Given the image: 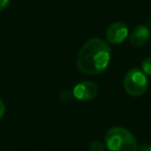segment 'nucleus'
Segmentation results:
<instances>
[{
  "label": "nucleus",
  "instance_id": "nucleus-3",
  "mask_svg": "<svg viewBox=\"0 0 151 151\" xmlns=\"http://www.w3.org/2000/svg\"><path fill=\"white\" fill-rule=\"evenodd\" d=\"M124 89L132 96H141L147 90L148 80L146 75L139 67H134L124 77Z\"/></svg>",
  "mask_w": 151,
  "mask_h": 151
},
{
  "label": "nucleus",
  "instance_id": "nucleus-1",
  "mask_svg": "<svg viewBox=\"0 0 151 151\" xmlns=\"http://www.w3.org/2000/svg\"><path fill=\"white\" fill-rule=\"evenodd\" d=\"M111 59L109 44L99 37L88 40L77 55V66L83 73L96 76L108 67Z\"/></svg>",
  "mask_w": 151,
  "mask_h": 151
},
{
  "label": "nucleus",
  "instance_id": "nucleus-6",
  "mask_svg": "<svg viewBox=\"0 0 151 151\" xmlns=\"http://www.w3.org/2000/svg\"><path fill=\"white\" fill-rule=\"evenodd\" d=\"M150 38V29L146 25H139L132 30L129 36V42L132 47H143Z\"/></svg>",
  "mask_w": 151,
  "mask_h": 151
},
{
  "label": "nucleus",
  "instance_id": "nucleus-2",
  "mask_svg": "<svg viewBox=\"0 0 151 151\" xmlns=\"http://www.w3.org/2000/svg\"><path fill=\"white\" fill-rule=\"evenodd\" d=\"M105 142L109 151H137V139L128 129L121 126L111 127L105 136Z\"/></svg>",
  "mask_w": 151,
  "mask_h": 151
},
{
  "label": "nucleus",
  "instance_id": "nucleus-7",
  "mask_svg": "<svg viewBox=\"0 0 151 151\" xmlns=\"http://www.w3.org/2000/svg\"><path fill=\"white\" fill-rule=\"evenodd\" d=\"M141 67H142V70L144 71L145 75L151 76V56L145 58L144 60L141 63Z\"/></svg>",
  "mask_w": 151,
  "mask_h": 151
},
{
  "label": "nucleus",
  "instance_id": "nucleus-9",
  "mask_svg": "<svg viewBox=\"0 0 151 151\" xmlns=\"http://www.w3.org/2000/svg\"><path fill=\"white\" fill-rule=\"evenodd\" d=\"M68 92H69L68 90H63L62 92L60 93V99L64 101H68V99H70V93H68Z\"/></svg>",
  "mask_w": 151,
  "mask_h": 151
},
{
  "label": "nucleus",
  "instance_id": "nucleus-10",
  "mask_svg": "<svg viewBox=\"0 0 151 151\" xmlns=\"http://www.w3.org/2000/svg\"><path fill=\"white\" fill-rule=\"evenodd\" d=\"M9 1L11 0H0V12L4 11L9 4Z\"/></svg>",
  "mask_w": 151,
  "mask_h": 151
},
{
  "label": "nucleus",
  "instance_id": "nucleus-4",
  "mask_svg": "<svg viewBox=\"0 0 151 151\" xmlns=\"http://www.w3.org/2000/svg\"><path fill=\"white\" fill-rule=\"evenodd\" d=\"M99 93V87L91 81H83L76 85L73 90V94L79 101H87L93 99Z\"/></svg>",
  "mask_w": 151,
  "mask_h": 151
},
{
  "label": "nucleus",
  "instance_id": "nucleus-11",
  "mask_svg": "<svg viewBox=\"0 0 151 151\" xmlns=\"http://www.w3.org/2000/svg\"><path fill=\"white\" fill-rule=\"evenodd\" d=\"M4 113H5V106H4V103L2 101V99H0V119L4 116Z\"/></svg>",
  "mask_w": 151,
  "mask_h": 151
},
{
  "label": "nucleus",
  "instance_id": "nucleus-8",
  "mask_svg": "<svg viewBox=\"0 0 151 151\" xmlns=\"http://www.w3.org/2000/svg\"><path fill=\"white\" fill-rule=\"evenodd\" d=\"M90 151H105V146L101 141H92L90 144Z\"/></svg>",
  "mask_w": 151,
  "mask_h": 151
},
{
  "label": "nucleus",
  "instance_id": "nucleus-12",
  "mask_svg": "<svg viewBox=\"0 0 151 151\" xmlns=\"http://www.w3.org/2000/svg\"><path fill=\"white\" fill-rule=\"evenodd\" d=\"M139 151H151V145H142L139 148Z\"/></svg>",
  "mask_w": 151,
  "mask_h": 151
},
{
  "label": "nucleus",
  "instance_id": "nucleus-5",
  "mask_svg": "<svg viewBox=\"0 0 151 151\" xmlns=\"http://www.w3.org/2000/svg\"><path fill=\"white\" fill-rule=\"evenodd\" d=\"M128 35V28L122 22H115L112 23L108 27L106 36L108 42L111 45H119L126 40Z\"/></svg>",
  "mask_w": 151,
  "mask_h": 151
}]
</instances>
